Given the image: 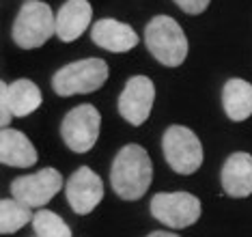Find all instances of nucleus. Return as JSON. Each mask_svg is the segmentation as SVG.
<instances>
[{
    "instance_id": "nucleus-15",
    "label": "nucleus",
    "mask_w": 252,
    "mask_h": 237,
    "mask_svg": "<svg viewBox=\"0 0 252 237\" xmlns=\"http://www.w3.org/2000/svg\"><path fill=\"white\" fill-rule=\"evenodd\" d=\"M222 106L231 121H246L252 117V84L242 78H231L222 89Z\"/></svg>"
},
{
    "instance_id": "nucleus-21",
    "label": "nucleus",
    "mask_w": 252,
    "mask_h": 237,
    "mask_svg": "<svg viewBox=\"0 0 252 237\" xmlns=\"http://www.w3.org/2000/svg\"><path fill=\"white\" fill-rule=\"evenodd\" d=\"M147 237H179L177 233H168V231H153V233H149Z\"/></svg>"
},
{
    "instance_id": "nucleus-2",
    "label": "nucleus",
    "mask_w": 252,
    "mask_h": 237,
    "mask_svg": "<svg viewBox=\"0 0 252 237\" xmlns=\"http://www.w3.org/2000/svg\"><path fill=\"white\" fill-rule=\"evenodd\" d=\"M145 43L153 59L166 67H179L188 56V37L170 15H158L145 28Z\"/></svg>"
},
{
    "instance_id": "nucleus-6",
    "label": "nucleus",
    "mask_w": 252,
    "mask_h": 237,
    "mask_svg": "<svg viewBox=\"0 0 252 237\" xmlns=\"http://www.w3.org/2000/svg\"><path fill=\"white\" fill-rule=\"evenodd\" d=\"M101 117L99 110L91 103L71 108L61 123V136L73 153H87L99 140Z\"/></svg>"
},
{
    "instance_id": "nucleus-3",
    "label": "nucleus",
    "mask_w": 252,
    "mask_h": 237,
    "mask_svg": "<svg viewBox=\"0 0 252 237\" xmlns=\"http://www.w3.org/2000/svg\"><path fill=\"white\" fill-rule=\"evenodd\" d=\"M56 34V15L48 2L41 0H26L18 11L13 22L11 37L24 50H35Z\"/></svg>"
},
{
    "instance_id": "nucleus-11",
    "label": "nucleus",
    "mask_w": 252,
    "mask_h": 237,
    "mask_svg": "<svg viewBox=\"0 0 252 237\" xmlns=\"http://www.w3.org/2000/svg\"><path fill=\"white\" fill-rule=\"evenodd\" d=\"M91 39L95 45H99L101 50L114 52V54H121V52H129L138 45V34L125 22L112 20V17H104V20H97L91 26Z\"/></svg>"
},
{
    "instance_id": "nucleus-5",
    "label": "nucleus",
    "mask_w": 252,
    "mask_h": 237,
    "mask_svg": "<svg viewBox=\"0 0 252 237\" xmlns=\"http://www.w3.org/2000/svg\"><path fill=\"white\" fill-rule=\"evenodd\" d=\"M162 151L166 164L177 175H194L203 166L205 160L203 144H200L198 136L186 125H170L164 132Z\"/></svg>"
},
{
    "instance_id": "nucleus-1",
    "label": "nucleus",
    "mask_w": 252,
    "mask_h": 237,
    "mask_svg": "<svg viewBox=\"0 0 252 237\" xmlns=\"http://www.w3.org/2000/svg\"><path fill=\"white\" fill-rule=\"evenodd\" d=\"M153 181V162L140 144H125L110 169V183L123 201H138Z\"/></svg>"
},
{
    "instance_id": "nucleus-9",
    "label": "nucleus",
    "mask_w": 252,
    "mask_h": 237,
    "mask_svg": "<svg viewBox=\"0 0 252 237\" xmlns=\"http://www.w3.org/2000/svg\"><path fill=\"white\" fill-rule=\"evenodd\" d=\"M153 102H156V84L147 76H131L125 82V89L119 95L117 108L119 114L134 127L142 125L151 114Z\"/></svg>"
},
{
    "instance_id": "nucleus-18",
    "label": "nucleus",
    "mask_w": 252,
    "mask_h": 237,
    "mask_svg": "<svg viewBox=\"0 0 252 237\" xmlns=\"http://www.w3.org/2000/svg\"><path fill=\"white\" fill-rule=\"evenodd\" d=\"M32 231L39 237H73L71 229L67 227V222L63 220L59 213L41 209L32 218Z\"/></svg>"
},
{
    "instance_id": "nucleus-17",
    "label": "nucleus",
    "mask_w": 252,
    "mask_h": 237,
    "mask_svg": "<svg viewBox=\"0 0 252 237\" xmlns=\"http://www.w3.org/2000/svg\"><path fill=\"white\" fill-rule=\"evenodd\" d=\"M31 209L32 207L24 205L18 199H2V203H0V233L11 235L24 229L35 218Z\"/></svg>"
},
{
    "instance_id": "nucleus-8",
    "label": "nucleus",
    "mask_w": 252,
    "mask_h": 237,
    "mask_svg": "<svg viewBox=\"0 0 252 237\" xmlns=\"http://www.w3.org/2000/svg\"><path fill=\"white\" fill-rule=\"evenodd\" d=\"M65 186V179L56 169H41L32 175L18 177L11 183V194L13 199L22 201L28 207H43L54 199Z\"/></svg>"
},
{
    "instance_id": "nucleus-16",
    "label": "nucleus",
    "mask_w": 252,
    "mask_h": 237,
    "mask_svg": "<svg viewBox=\"0 0 252 237\" xmlns=\"http://www.w3.org/2000/svg\"><path fill=\"white\" fill-rule=\"evenodd\" d=\"M9 97H11V108H13V117L20 119L32 114L43 102L39 86L26 78H20L13 84H9Z\"/></svg>"
},
{
    "instance_id": "nucleus-22",
    "label": "nucleus",
    "mask_w": 252,
    "mask_h": 237,
    "mask_svg": "<svg viewBox=\"0 0 252 237\" xmlns=\"http://www.w3.org/2000/svg\"><path fill=\"white\" fill-rule=\"evenodd\" d=\"M35 237H39V235H35Z\"/></svg>"
},
{
    "instance_id": "nucleus-13",
    "label": "nucleus",
    "mask_w": 252,
    "mask_h": 237,
    "mask_svg": "<svg viewBox=\"0 0 252 237\" xmlns=\"http://www.w3.org/2000/svg\"><path fill=\"white\" fill-rule=\"evenodd\" d=\"M222 188L233 199H246L252 194V155L237 151L228 155L220 170Z\"/></svg>"
},
{
    "instance_id": "nucleus-19",
    "label": "nucleus",
    "mask_w": 252,
    "mask_h": 237,
    "mask_svg": "<svg viewBox=\"0 0 252 237\" xmlns=\"http://www.w3.org/2000/svg\"><path fill=\"white\" fill-rule=\"evenodd\" d=\"M0 103H2V114H0V125L9 127L13 119V108H11V97H9V84L0 82Z\"/></svg>"
},
{
    "instance_id": "nucleus-14",
    "label": "nucleus",
    "mask_w": 252,
    "mask_h": 237,
    "mask_svg": "<svg viewBox=\"0 0 252 237\" xmlns=\"http://www.w3.org/2000/svg\"><path fill=\"white\" fill-rule=\"evenodd\" d=\"M39 160L35 144L28 140V136L20 130L2 127L0 134V162L4 166H15V169H31Z\"/></svg>"
},
{
    "instance_id": "nucleus-10",
    "label": "nucleus",
    "mask_w": 252,
    "mask_h": 237,
    "mask_svg": "<svg viewBox=\"0 0 252 237\" xmlns=\"http://www.w3.org/2000/svg\"><path fill=\"white\" fill-rule=\"evenodd\" d=\"M65 196L67 203L76 213L87 216L95 209L104 199V183L101 177L89 166H80L65 183Z\"/></svg>"
},
{
    "instance_id": "nucleus-7",
    "label": "nucleus",
    "mask_w": 252,
    "mask_h": 237,
    "mask_svg": "<svg viewBox=\"0 0 252 237\" xmlns=\"http://www.w3.org/2000/svg\"><path fill=\"white\" fill-rule=\"evenodd\" d=\"M151 216L164 227L188 229L200 218V201L190 192H159L151 199Z\"/></svg>"
},
{
    "instance_id": "nucleus-4",
    "label": "nucleus",
    "mask_w": 252,
    "mask_h": 237,
    "mask_svg": "<svg viewBox=\"0 0 252 237\" xmlns=\"http://www.w3.org/2000/svg\"><path fill=\"white\" fill-rule=\"evenodd\" d=\"M108 63L104 59H82L61 67L52 78V89L61 97L95 93L108 80Z\"/></svg>"
},
{
    "instance_id": "nucleus-12",
    "label": "nucleus",
    "mask_w": 252,
    "mask_h": 237,
    "mask_svg": "<svg viewBox=\"0 0 252 237\" xmlns=\"http://www.w3.org/2000/svg\"><path fill=\"white\" fill-rule=\"evenodd\" d=\"M93 20V7L89 0H67L56 13V37L63 43H71L82 37Z\"/></svg>"
},
{
    "instance_id": "nucleus-20",
    "label": "nucleus",
    "mask_w": 252,
    "mask_h": 237,
    "mask_svg": "<svg viewBox=\"0 0 252 237\" xmlns=\"http://www.w3.org/2000/svg\"><path fill=\"white\" fill-rule=\"evenodd\" d=\"M173 2H175L181 11H186V13L198 15V13H203V11L209 7L211 0H173Z\"/></svg>"
}]
</instances>
